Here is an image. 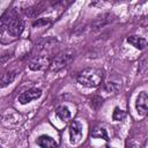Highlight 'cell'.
Instances as JSON below:
<instances>
[{"mask_svg":"<svg viewBox=\"0 0 148 148\" xmlns=\"http://www.w3.org/2000/svg\"><path fill=\"white\" fill-rule=\"evenodd\" d=\"M0 148H1V147H0Z\"/></svg>","mask_w":148,"mask_h":148,"instance_id":"obj_21","label":"cell"},{"mask_svg":"<svg viewBox=\"0 0 148 148\" xmlns=\"http://www.w3.org/2000/svg\"><path fill=\"white\" fill-rule=\"evenodd\" d=\"M16 77V72L15 71H6L0 75V88H5L9 86Z\"/></svg>","mask_w":148,"mask_h":148,"instance_id":"obj_10","label":"cell"},{"mask_svg":"<svg viewBox=\"0 0 148 148\" xmlns=\"http://www.w3.org/2000/svg\"><path fill=\"white\" fill-rule=\"evenodd\" d=\"M51 59L49 56L37 54L34 56L32 59L29 61V68L31 71H45L50 67Z\"/></svg>","mask_w":148,"mask_h":148,"instance_id":"obj_3","label":"cell"},{"mask_svg":"<svg viewBox=\"0 0 148 148\" xmlns=\"http://www.w3.org/2000/svg\"><path fill=\"white\" fill-rule=\"evenodd\" d=\"M125 116H126L125 111H123V110L119 109L118 106L114 108L113 113H112V119H113V120H116V121H120V120H123V119L125 118Z\"/></svg>","mask_w":148,"mask_h":148,"instance_id":"obj_16","label":"cell"},{"mask_svg":"<svg viewBox=\"0 0 148 148\" xmlns=\"http://www.w3.org/2000/svg\"><path fill=\"white\" fill-rule=\"evenodd\" d=\"M36 143L40 147V148H58V142L49 136V135H40L37 138Z\"/></svg>","mask_w":148,"mask_h":148,"instance_id":"obj_9","label":"cell"},{"mask_svg":"<svg viewBox=\"0 0 148 148\" xmlns=\"http://www.w3.org/2000/svg\"><path fill=\"white\" fill-rule=\"evenodd\" d=\"M56 114H57L62 121H66V120H68V119L71 118V111H69V109H68L67 106H65V105L58 106V108L56 109Z\"/></svg>","mask_w":148,"mask_h":148,"instance_id":"obj_13","label":"cell"},{"mask_svg":"<svg viewBox=\"0 0 148 148\" xmlns=\"http://www.w3.org/2000/svg\"><path fill=\"white\" fill-rule=\"evenodd\" d=\"M120 89V83L118 82H113V81H109L105 83V90L108 92H111V94H116L118 92Z\"/></svg>","mask_w":148,"mask_h":148,"instance_id":"obj_14","label":"cell"},{"mask_svg":"<svg viewBox=\"0 0 148 148\" xmlns=\"http://www.w3.org/2000/svg\"><path fill=\"white\" fill-rule=\"evenodd\" d=\"M23 29H24V23H23V21H22L17 15L10 21V23H9L8 27H7V31H8L9 35H12L13 37H18V36L22 34Z\"/></svg>","mask_w":148,"mask_h":148,"instance_id":"obj_6","label":"cell"},{"mask_svg":"<svg viewBox=\"0 0 148 148\" xmlns=\"http://www.w3.org/2000/svg\"><path fill=\"white\" fill-rule=\"evenodd\" d=\"M104 77V72L99 68H86L77 74V82L87 88H95L101 84Z\"/></svg>","mask_w":148,"mask_h":148,"instance_id":"obj_1","label":"cell"},{"mask_svg":"<svg viewBox=\"0 0 148 148\" xmlns=\"http://www.w3.org/2000/svg\"><path fill=\"white\" fill-rule=\"evenodd\" d=\"M132 148H138V147H136V146H133V147H132Z\"/></svg>","mask_w":148,"mask_h":148,"instance_id":"obj_20","label":"cell"},{"mask_svg":"<svg viewBox=\"0 0 148 148\" xmlns=\"http://www.w3.org/2000/svg\"><path fill=\"white\" fill-rule=\"evenodd\" d=\"M102 103H103V99H102L101 97L95 96V97H92V99H91V106H92L94 109H98V106L102 105Z\"/></svg>","mask_w":148,"mask_h":148,"instance_id":"obj_17","label":"cell"},{"mask_svg":"<svg viewBox=\"0 0 148 148\" xmlns=\"http://www.w3.org/2000/svg\"><path fill=\"white\" fill-rule=\"evenodd\" d=\"M106 148H113V147H111V146H108V147H106Z\"/></svg>","mask_w":148,"mask_h":148,"instance_id":"obj_19","label":"cell"},{"mask_svg":"<svg viewBox=\"0 0 148 148\" xmlns=\"http://www.w3.org/2000/svg\"><path fill=\"white\" fill-rule=\"evenodd\" d=\"M91 136L92 138H99V139H104V140H108V133H106V130H104L103 127H97L95 128L92 132H91Z\"/></svg>","mask_w":148,"mask_h":148,"instance_id":"obj_15","label":"cell"},{"mask_svg":"<svg viewBox=\"0 0 148 148\" xmlns=\"http://www.w3.org/2000/svg\"><path fill=\"white\" fill-rule=\"evenodd\" d=\"M56 44H58V42H57L54 38H49V39H45V40L40 42L38 45H36V49H35V56H37V54L47 56L45 52H47V50H51Z\"/></svg>","mask_w":148,"mask_h":148,"instance_id":"obj_8","label":"cell"},{"mask_svg":"<svg viewBox=\"0 0 148 148\" xmlns=\"http://www.w3.org/2000/svg\"><path fill=\"white\" fill-rule=\"evenodd\" d=\"M147 102H148V96H147V92L146 91H141L136 98V103H135V106H136V111L140 116H146L147 114V110H148V105H147Z\"/></svg>","mask_w":148,"mask_h":148,"instance_id":"obj_7","label":"cell"},{"mask_svg":"<svg viewBox=\"0 0 148 148\" xmlns=\"http://www.w3.org/2000/svg\"><path fill=\"white\" fill-rule=\"evenodd\" d=\"M82 139V125L77 121L74 120L71 126H69V140L72 145H76L81 141Z\"/></svg>","mask_w":148,"mask_h":148,"instance_id":"obj_5","label":"cell"},{"mask_svg":"<svg viewBox=\"0 0 148 148\" xmlns=\"http://www.w3.org/2000/svg\"><path fill=\"white\" fill-rule=\"evenodd\" d=\"M127 42L130 44H132L135 49H139V50H143L147 45V40L143 38V37H140V36H136V35H132L127 38Z\"/></svg>","mask_w":148,"mask_h":148,"instance_id":"obj_12","label":"cell"},{"mask_svg":"<svg viewBox=\"0 0 148 148\" xmlns=\"http://www.w3.org/2000/svg\"><path fill=\"white\" fill-rule=\"evenodd\" d=\"M15 16H16V13H15V10H13V9L7 10V12L2 15V17L0 18V32H2L5 29H7L8 24L10 23V21H12Z\"/></svg>","mask_w":148,"mask_h":148,"instance_id":"obj_11","label":"cell"},{"mask_svg":"<svg viewBox=\"0 0 148 148\" xmlns=\"http://www.w3.org/2000/svg\"><path fill=\"white\" fill-rule=\"evenodd\" d=\"M40 96H42V90L39 88H30V89L20 94L18 102L21 104H27V103H30L31 101L39 98Z\"/></svg>","mask_w":148,"mask_h":148,"instance_id":"obj_4","label":"cell"},{"mask_svg":"<svg viewBox=\"0 0 148 148\" xmlns=\"http://www.w3.org/2000/svg\"><path fill=\"white\" fill-rule=\"evenodd\" d=\"M51 23V21L50 20H45V18H40V20H38L37 22H35L34 23V27H40V25H44V24H50Z\"/></svg>","mask_w":148,"mask_h":148,"instance_id":"obj_18","label":"cell"},{"mask_svg":"<svg viewBox=\"0 0 148 148\" xmlns=\"http://www.w3.org/2000/svg\"><path fill=\"white\" fill-rule=\"evenodd\" d=\"M75 56V51L72 49H67L64 51H60L59 53H57L50 62V67L49 69L51 72H58L60 69H62L64 67H66L73 59Z\"/></svg>","mask_w":148,"mask_h":148,"instance_id":"obj_2","label":"cell"}]
</instances>
